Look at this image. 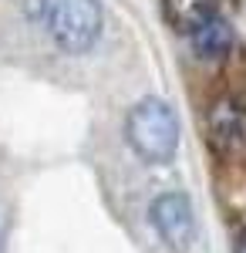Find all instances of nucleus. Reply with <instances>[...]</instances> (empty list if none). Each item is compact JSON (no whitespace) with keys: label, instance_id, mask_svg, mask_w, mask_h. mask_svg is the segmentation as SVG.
Instances as JSON below:
<instances>
[{"label":"nucleus","instance_id":"f257e3e1","mask_svg":"<svg viewBox=\"0 0 246 253\" xmlns=\"http://www.w3.org/2000/svg\"><path fill=\"white\" fill-rule=\"evenodd\" d=\"M179 118L169 101L162 98H142L135 101L125 118V138L132 152L149 166H165L179 152Z\"/></svg>","mask_w":246,"mask_h":253},{"label":"nucleus","instance_id":"f03ea898","mask_svg":"<svg viewBox=\"0 0 246 253\" xmlns=\"http://www.w3.org/2000/svg\"><path fill=\"white\" fill-rule=\"evenodd\" d=\"M41 24L47 38L68 54L91 51L101 38V0H41Z\"/></svg>","mask_w":246,"mask_h":253},{"label":"nucleus","instance_id":"7ed1b4c3","mask_svg":"<svg viewBox=\"0 0 246 253\" xmlns=\"http://www.w3.org/2000/svg\"><path fill=\"white\" fill-rule=\"evenodd\" d=\"M206 138L216 156H246V105L233 95L212 98L206 108Z\"/></svg>","mask_w":246,"mask_h":253},{"label":"nucleus","instance_id":"20e7f679","mask_svg":"<svg viewBox=\"0 0 246 253\" xmlns=\"http://www.w3.org/2000/svg\"><path fill=\"white\" fill-rule=\"evenodd\" d=\"M149 223L155 236L175 253H186L196 236V219H192V203L186 193H162L152 199Z\"/></svg>","mask_w":246,"mask_h":253},{"label":"nucleus","instance_id":"39448f33","mask_svg":"<svg viewBox=\"0 0 246 253\" xmlns=\"http://www.w3.org/2000/svg\"><path fill=\"white\" fill-rule=\"evenodd\" d=\"M189 38H192V47H196L199 61H212V64H219V61H226V54L233 51L236 34H233V27H229L226 17L212 14L203 27H196V31H192Z\"/></svg>","mask_w":246,"mask_h":253},{"label":"nucleus","instance_id":"423d86ee","mask_svg":"<svg viewBox=\"0 0 246 253\" xmlns=\"http://www.w3.org/2000/svg\"><path fill=\"white\" fill-rule=\"evenodd\" d=\"M162 14H165L172 31L192 34L219 10H216V0H162Z\"/></svg>","mask_w":246,"mask_h":253},{"label":"nucleus","instance_id":"0eeeda50","mask_svg":"<svg viewBox=\"0 0 246 253\" xmlns=\"http://www.w3.org/2000/svg\"><path fill=\"white\" fill-rule=\"evenodd\" d=\"M233 253H246V233H240V240H236V250Z\"/></svg>","mask_w":246,"mask_h":253},{"label":"nucleus","instance_id":"6e6552de","mask_svg":"<svg viewBox=\"0 0 246 253\" xmlns=\"http://www.w3.org/2000/svg\"><path fill=\"white\" fill-rule=\"evenodd\" d=\"M0 253H3V236H0Z\"/></svg>","mask_w":246,"mask_h":253}]
</instances>
